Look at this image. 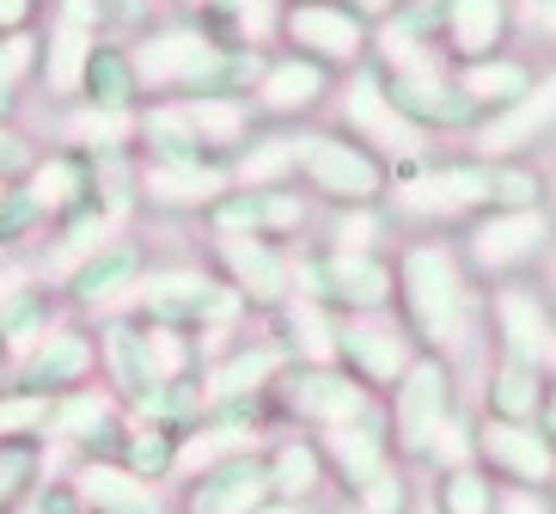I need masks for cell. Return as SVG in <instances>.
Wrapping results in <instances>:
<instances>
[{"label": "cell", "mask_w": 556, "mask_h": 514, "mask_svg": "<svg viewBox=\"0 0 556 514\" xmlns=\"http://www.w3.org/2000/svg\"><path fill=\"white\" fill-rule=\"evenodd\" d=\"M397 300L392 318L409 331V343L422 355H441L458 367V380L483 367V288L471 283V269L458 258L453 239L441 233H409L392 251Z\"/></svg>", "instance_id": "1"}, {"label": "cell", "mask_w": 556, "mask_h": 514, "mask_svg": "<svg viewBox=\"0 0 556 514\" xmlns=\"http://www.w3.org/2000/svg\"><path fill=\"white\" fill-rule=\"evenodd\" d=\"M123 313H135L141 325H160V331L197 337L202 362H208L214 349H227L239 337V325H245L239 294L202 264H148V276H141V288L129 294Z\"/></svg>", "instance_id": "2"}, {"label": "cell", "mask_w": 556, "mask_h": 514, "mask_svg": "<svg viewBox=\"0 0 556 514\" xmlns=\"http://www.w3.org/2000/svg\"><path fill=\"white\" fill-rule=\"evenodd\" d=\"M495 197V166L490 160H477V153H428L416 166L392 172V190H386V215L392 227H465L490 209Z\"/></svg>", "instance_id": "3"}, {"label": "cell", "mask_w": 556, "mask_h": 514, "mask_svg": "<svg viewBox=\"0 0 556 514\" xmlns=\"http://www.w3.org/2000/svg\"><path fill=\"white\" fill-rule=\"evenodd\" d=\"M458 258L471 269L477 288L495 283H526L532 269H544L556 258V221L551 209H483L477 221L458 227Z\"/></svg>", "instance_id": "4"}, {"label": "cell", "mask_w": 556, "mask_h": 514, "mask_svg": "<svg viewBox=\"0 0 556 514\" xmlns=\"http://www.w3.org/2000/svg\"><path fill=\"white\" fill-rule=\"evenodd\" d=\"M330 104H337V123H330V129H343L349 141L374 148L392 172H404V166H416V160L434 153V141H428L409 116H397V104L386 99V80H379L374 62L349 67L343 80H337V99Z\"/></svg>", "instance_id": "5"}, {"label": "cell", "mask_w": 556, "mask_h": 514, "mask_svg": "<svg viewBox=\"0 0 556 514\" xmlns=\"http://www.w3.org/2000/svg\"><path fill=\"white\" fill-rule=\"evenodd\" d=\"M465 411V380H458V367L441 362V355H416L404 367V380L386 392V429H392V453L416 472L422 448L434 441L446 416Z\"/></svg>", "instance_id": "6"}, {"label": "cell", "mask_w": 556, "mask_h": 514, "mask_svg": "<svg viewBox=\"0 0 556 514\" xmlns=\"http://www.w3.org/2000/svg\"><path fill=\"white\" fill-rule=\"evenodd\" d=\"M300 190L318 209H379L392 190V166L374 148L349 141L343 129H312L306 160H300Z\"/></svg>", "instance_id": "7"}, {"label": "cell", "mask_w": 556, "mask_h": 514, "mask_svg": "<svg viewBox=\"0 0 556 514\" xmlns=\"http://www.w3.org/2000/svg\"><path fill=\"white\" fill-rule=\"evenodd\" d=\"M148 239L141 233H111L99 251H86L80 264L67 269L62 283H55V294H62L67 318H86V325H99V318L123 313L129 306V294L141 288V276H148Z\"/></svg>", "instance_id": "8"}, {"label": "cell", "mask_w": 556, "mask_h": 514, "mask_svg": "<svg viewBox=\"0 0 556 514\" xmlns=\"http://www.w3.org/2000/svg\"><path fill=\"white\" fill-rule=\"evenodd\" d=\"M379 411V392H367L361 380H349L337 362L325 367H288L269 392V423L276 429H306L325 435L337 423H355V416Z\"/></svg>", "instance_id": "9"}, {"label": "cell", "mask_w": 556, "mask_h": 514, "mask_svg": "<svg viewBox=\"0 0 556 514\" xmlns=\"http://www.w3.org/2000/svg\"><path fill=\"white\" fill-rule=\"evenodd\" d=\"M483 337H490V355H502V362L556 374V318L539 276L483 288Z\"/></svg>", "instance_id": "10"}, {"label": "cell", "mask_w": 556, "mask_h": 514, "mask_svg": "<svg viewBox=\"0 0 556 514\" xmlns=\"http://www.w3.org/2000/svg\"><path fill=\"white\" fill-rule=\"evenodd\" d=\"M276 50L312 55L330 74H349V67L367 62L374 50V25L349 7V0H288L276 25Z\"/></svg>", "instance_id": "11"}, {"label": "cell", "mask_w": 556, "mask_h": 514, "mask_svg": "<svg viewBox=\"0 0 556 514\" xmlns=\"http://www.w3.org/2000/svg\"><path fill=\"white\" fill-rule=\"evenodd\" d=\"M208 269L239 294L245 313H276L281 300H294V251L257 233H208Z\"/></svg>", "instance_id": "12"}, {"label": "cell", "mask_w": 556, "mask_h": 514, "mask_svg": "<svg viewBox=\"0 0 556 514\" xmlns=\"http://www.w3.org/2000/svg\"><path fill=\"white\" fill-rule=\"evenodd\" d=\"M123 429H129V411L104 392L99 380L80 386V392H62L50 399V423H43V448L55 460H116L123 448Z\"/></svg>", "instance_id": "13"}, {"label": "cell", "mask_w": 556, "mask_h": 514, "mask_svg": "<svg viewBox=\"0 0 556 514\" xmlns=\"http://www.w3.org/2000/svg\"><path fill=\"white\" fill-rule=\"evenodd\" d=\"M99 380V337L86 318H62L50 337H37L25 355L13 362L7 386L31 392V399H62V392H80V386Z\"/></svg>", "instance_id": "14"}, {"label": "cell", "mask_w": 556, "mask_h": 514, "mask_svg": "<svg viewBox=\"0 0 556 514\" xmlns=\"http://www.w3.org/2000/svg\"><path fill=\"white\" fill-rule=\"evenodd\" d=\"M337 80H343V74L318 67L312 55L269 50V55H263V67H257V86H251V111H257L263 123L312 129V116L337 99Z\"/></svg>", "instance_id": "15"}, {"label": "cell", "mask_w": 556, "mask_h": 514, "mask_svg": "<svg viewBox=\"0 0 556 514\" xmlns=\"http://www.w3.org/2000/svg\"><path fill=\"white\" fill-rule=\"evenodd\" d=\"M551 135H556V62L539 67L532 92H520V99L507 104V111L477 116V129L465 135V141H471L477 160L507 166V160H532V153L551 141Z\"/></svg>", "instance_id": "16"}, {"label": "cell", "mask_w": 556, "mask_h": 514, "mask_svg": "<svg viewBox=\"0 0 556 514\" xmlns=\"http://www.w3.org/2000/svg\"><path fill=\"white\" fill-rule=\"evenodd\" d=\"M422 349L409 343V331L397 325L392 313H374V318H337V367L349 380H361L367 392H392L404 380V367L416 362Z\"/></svg>", "instance_id": "17"}, {"label": "cell", "mask_w": 556, "mask_h": 514, "mask_svg": "<svg viewBox=\"0 0 556 514\" xmlns=\"http://www.w3.org/2000/svg\"><path fill=\"white\" fill-rule=\"evenodd\" d=\"M232 190V172L214 160H135V197L148 215H208Z\"/></svg>", "instance_id": "18"}, {"label": "cell", "mask_w": 556, "mask_h": 514, "mask_svg": "<svg viewBox=\"0 0 556 514\" xmlns=\"http://www.w3.org/2000/svg\"><path fill=\"white\" fill-rule=\"evenodd\" d=\"M269 502V465L257 453H232L172 484V514H251Z\"/></svg>", "instance_id": "19"}, {"label": "cell", "mask_w": 556, "mask_h": 514, "mask_svg": "<svg viewBox=\"0 0 556 514\" xmlns=\"http://www.w3.org/2000/svg\"><path fill=\"white\" fill-rule=\"evenodd\" d=\"M386 80V99L397 104V116H409L416 129L434 141V135H471L477 129V111L465 104L453 67L446 62H428V67H404V74H379Z\"/></svg>", "instance_id": "20"}, {"label": "cell", "mask_w": 556, "mask_h": 514, "mask_svg": "<svg viewBox=\"0 0 556 514\" xmlns=\"http://www.w3.org/2000/svg\"><path fill=\"white\" fill-rule=\"evenodd\" d=\"M477 465L514 490H556V441L539 423H483L477 416Z\"/></svg>", "instance_id": "21"}, {"label": "cell", "mask_w": 556, "mask_h": 514, "mask_svg": "<svg viewBox=\"0 0 556 514\" xmlns=\"http://www.w3.org/2000/svg\"><path fill=\"white\" fill-rule=\"evenodd\" d=\"M92 337H99V386L123 404V411H135V404L160 386L153 325H141V318H129V313H111V318L92 325Z\"/></svg>", "instance_id": "22"}, {"label": "cell", "mask_w": 556, "mask_h": 514, "mask_svg": "<svg viewBox=\"0 0 556 514\" xmlns=\"http://www.w3.org/2000/svg\"><path fill=\"white\" fill-rule=\"evenodd\" d=\"M288 374V355L276 349V337H232L227 349H214L202 362V380H208V404H269L276 380Z\"/></svg>", "instance_id": "23"}, {"label": "cell", "mask_w": 556, "mask_h": 514, "mask_svg": "<svg viewBox=\"0 0 556 514\" xmlns=\"http://www.w3.org/2000/svg\"><path fill=\"white\" fill-rule=\"evenodd\" d=\"M318 453H325V465H330V490H337V497H361L379 472H392L397 453H392V429H386V399H379V411L325 429L318 435Z\"/></svg>", "instance_id": "24"}, {"label": "cell", "mask_w": 556, "mask_h": 514, "mask_svg": "<svg viewBox=\"0 0 556 514\" xmlns=\"http://www.w3.org/2000/svg\"><path fill=\"white\" fill-rule=\"evenodd\" d=\"M202 43H208V32H202L190 13L153 18L148 32L129 43L135 80H141V104H148V99H172V92H178V80L190 74V62L202 55Z\"/></svg>", "instance_id": "25"}, {"label": "cell", "mask_w": 556, "mask_h": 514, "mask_svg": "<svg viewBox=\"0 0 556 514\" xmlns=\"http://www.w3.org/2000/svg\"><path fill=\"white\" fill-rule=\"evenodd\" d=\"M62 478L80 514H172V490L135 478L123 460H74Z\"/></svg>", "instance_id": "26"}, {"label": "cell", "mask_w": 556, "mask_h": 514, "mask_svg": "<svg viewBox=\"0 0 556 514\" xmlns=\"http://www.w3.org/2000/svg\"><path fill=\"white\" fill-rule=\"evenodd\" d=\"M263 465H269V497L276 502H300V509H325V502H337V490H330V465H325V453H318V435L269 429V441H263Z\"/></svg>", "instance_id": "27"}, {"label": "cell", "mask_w": 556, "mask_h": 514, "mask_svg": "<svg viewBox=\"0 0 556 514\" xmlns=\"http://www.w3.org/2000/svg\"><path fill=\"white\" fill-rule=\"evenodd\" d=\"M62 318H67V306H62V294H55V283H43L37 269L7 264V276H0V343L13 349V362L37 343V337H50Z\"/></svg>", "instance_id": "28"}, {"label": "cell", "mask_w": 556, "mask_h": 514, "mask_svg": "<svg viewBox=\"0 0 556 514\" xmlns=\"http://www.w3.org/2000/svg\"><path fill=\"white\" fill-rule=\"evenodd\" d=\"M434 7H441L446 67L483 62V55L507 50V37H514V0H434Z\"/></svg>", "instance_id": "29"}, {"label": "cell", "mask_w": 556, "mask_h": 514, "mask_svg": "<svg viewBox=\"0 0 556 514\" xmlns=\"http://www.w3.org/2000/svg\"><path fill=\"white\" fill-rule=\"evenodd\" d=\"M25 197L37 202V215H43V227H55L62 215H74L80 202H92V190H99V166L86 160V153L74 148H37L31 172H25Z\"/></svg>", "instance_id": "30"}, {"label": "cell", "mask_w": 556, "mask_h": 514, "mask_svg": "<svg viewBox=\"0 0 556 514\" xmlns=\"http://www.w3.org/2000/svg\"><path fill=\"white\" fill-rule=\"evenodd\" d=\"M471 386H477V411L471 416H483V423H539L551 374H539V367H526V362L483 355V367L471 374Z\"/></svg>", "instance_id": "31"}, {"label": "cell", "mask_w": 556, "mask_h": 514, "mask_svg": "<svg viewBox=\"0 0 556 514\" xmlns=\"http://www.w3.org/2000/svg\"><path fill=\"white\" fill-rule=\"evenodd\" d=\"M312 129H288V123H263L245 141V153L232 160V190H263V184H300V160H306Z\"/></svg>", "instance_id": "32"}, {"label": "cell", "mask_w": 556, "mask_h": 514, "mask_svg": "<svg viewBox=\"0 0 556 514\" xmlns=\"http://www.w3.org/2000/svg\"><path fill=\"white\" fill-rule=\"evenodd\" d=\"M269 337L288 355V367H325L337 362V313L318 306V300H281L269 313Z\"/></svg>", "instance_id": "33"}, {"label": "cell", "mask_w": 556, "mask_h": 514, "mask_svg": "<svg viewBox=\"0 0 556 514\" xmlns=\"http://www.w3.org/2000/svg\"><path fill=\"white\" fill-rule=\"evenodd\" d=\"M453 80H458V92H465V104H471L477 116H490V111H507L520 92H532L539 62L520 55V50H495V55H483V62L453 67Z\"/></svg>", "instance_id": "34"}, {"label": "cell", "mask_w": 556, "mask_h": 514, "mask_svg": "<svg viewBox=\"0 0 556 514\" xmlns=\"http://www.w3.org/2000/svg\"><path fill=\"white\" fill-rule=\"evenodd\" d=\"M135 160H208L184 99H148L135 111Z\"/></svg>", "instance_id": "35"}, {"label": "cell", "mask_w": 556, "mask_h": 514, "mask_svg": "<svg viewBox=\"0 0 556 514\" xmlns=\"http://www.w3.org/2000/svg\"><path fill=\"white\" fill-rule=\"evenodd\" d=\"M74 104H92V111H141V80H135V55L129 43H92L80 67V99Z\"/></svg>", "instance_id": "36"}, {"label": "cell", "mask_w": 556, "mask_h": 514, "mask_svg": "<svg viewBox=\"0 0 556 514\" xmlns=\"http://www.w3.org/2000/svg\"><path fill=\"white\" fill-rule=\"evenodd\" d=\"M184 111L197 123L208 160H220V166H232L245 153V141L263 129V116L251 111V99H184Z\"/></svg>", "instance_id": "37"}, {"label": "cell", "mask_w": 556, "mask_h": 514, "mask_svg": "<svg viewBox=\"0 0 556 514\" xmlns=\"http://www.w3.org/2000/svg\"><path fill=\"white\" fill-rule=\"evenodd\" d=\"M129 416H141V423H153V429H165V435H178L184 441V435L208 416V380H202V367H184V374L160 380Z\"/></svg>", "instance_id": "38"}, {"label": "cell", "mask_w": 556, "mask_h": 514, "mask_svg": "<svg viewBox=\"0 0 556 514\" xmlns=\"http://www.w3.org/2000/svg\"><path fill=\"white\" fill-rule=\"evenodd\" d=\"M62 148L86 153V160H116V153H135V111H92V104H67Z\"/></svg>", "instance_id": "39"}, {"label": "cell", "mask_w": 556, "mask_h": 514, "mask_svg": "<svg viewBox=\"0 0 556 514\" xmlns=\"http://www.w3.org/2000/svg\"><path fill=\"white\" fill-rule=\"evenodd\" d=\"M99 37H80V32H62V25H43V55H37V92L55 104H74L80 99V67L92 55Z\"/></svg>", "instance_id": "40"}, {"label": "cell", "mask_w": 556, "mask_h": 514, "mask_svg": "<svg viewBox=\"0 0 556 514\" xmlns=\"http://www.w3.org/2000/svg\"><path fill=\"white\" fill-rule=\"evenodd\" d=\"M55 478V453L43 441H0V514H25Z\"/></svg>", "instance_id": "41"}, {"label": "cell", "mask_w": 556, "mask_h": 514, "mask_svg": "<svg viewBox=\"0 0 556 514\" xmlns=\"http://www.w3.org/2000/svg\"><path fill=\"white\" fill-rule=\"evenodd\" d=\"M495 490L502 484L483 472V465H453V472H428L422 478V497L434 514H495Z\"/></svg>", "instance_id": "42"}, {"label": "cell", "mask_w": 556, "mask_h": 514, "mask_svg": "<svg viewBox=\"0 0 556 514\" xmlns=\"http://www.w3.org/2000/svg\"><path fill=\"white\" fill-rule=\"evenodd\" d=\"M178 435H165L153 429V423H141V416H129V429H123V448H116V460L129 465L135 478H148V484H178Z\"/></svg>", "instance_id": "43"}, {"label": "cell", "mask_w": 556, "mask_h": 514, "mask_svg": "<svg viewBox=\"0 0 556 514\" xmlns=\"http://www.w3.org/2000/svg\"><path fill=\"white\" fill-rule=\"evenodd\" d=\"M312 239L325 251H386L392 215H386V202H379V209H325Z\"/></svg>", "instance_id": "44"}, {"label": "cell", "mask_w": 556, "mask_h": 514, "mask_svg": "<svg viewBox=\"0 0 556 514\" xmlns=\"http://www.w3.org/2000/svg\"><path fill=\"white\" fill-rule=\"evenodd\" d=\"M471 460H477V416L458 411V416H446L441 429H434V441L422 448L416 478H428V472H453V465H471Z\"/></svg>", "instance_id": "45"}, {"label": "cell", "mask_w": 556, "mask_h": 514, "mask_svg": "<svg viewBox=\"0 0 556 514\" xmlns=\"http://www.w3.org/2000/svg\"><path fill=\"white\" fill-rule=\"evenodd\" d=\"M43 233L50 227H43V215H37V202L25 197V184H7V190H0V258L13 264L18 251L37 246Z\"/></svg>", "instance_id": "46"}, {"label": "cell", "mask_w": 556, "mask_h": 514, "mask_svg": "<svg viewBox=\"0 0 556 514\" xmlns=\"http://www.w3.org/2000/svg\"><path fill=\"white\" fill-rule=\"evenodd\" d=\"M349 502H355L361 514H409L416 502H422V478H416V472L397 460L392 472H379V478L367 484L361 497H349Z\"/></svg>", "instance_id": "47"}, {"label": "cell", "mask_w": 556, "mask_h": 514, "mask_svg": "<svg viewBox=\"0 0 556 514\" xmlns=\"http://www.w3.org/2000/svg\"><path fill=\"white\" fill-rule=\"evenodd\" d=\"M43 423H50V399L0 386V441H43Z\"/></svg>", "instance_id": "48"}, {"label": "cell", "mask_w": 556, "mask_h": 514, "mask_svg": "<svg viewBox=\"0 0 556 514\" xmlns=\"http://www.w3.org/2000/svg\"><path fill=\"white\" fill-rule=\"evenodd\" d=\"M539 202H544V178L532 172V160H507V166H495L490 209H539Z\"/></svg>", "instance_id": "49"}, {"label": "cell", "mask_w": 556, "mask_h": 514, "mask_svg": "<svg viewBox=\"0 0 556 514\" xmlns=\"http://www.w3.org/2000/svg\"><path fill=\"white\" fill-rule=\"evenodd\" d=\"M31 160H37V141L18 123H0V178L7 184H18L25 172H31Z\"/></svg>", "instance_id": "50"}, {"label": "cell", "mask_w": 556, "mask_h": 514, "mask_svg": "<svg viewBox=\"0 0 556 514\" xmlns=\"http://www.w3.org/2000/svg\"><path fill=\"white\" fill-rule=\"evenodd\" d=\"M495 514H556V490H514V484H502Z\"/></svg>", "instance_id": "51"}, {"label": "cell", "mask_w": 556, "mask_h": 514, "mask_svg": "<svg viewBox=\"0 0 556 514\" xmlns=\"http://www.w3.org/2000/svg\"><path fill=\"white\" fill-rule=\"evenodd\" d=\"M50 13V0H0V37H18V32H37Z\"/></svg>", "instance_id": "52"}, {"label": "cell", "mask_w": 556, "mask_h": 514, "mask_svg": "<svg viewBox=\"0 0 556 514\" xmlns=\"http://www.w3.org/2000/svg\"><path fill=\"white\" fill-rule=\"evenodd\" d=\"M349 7H355V13L367 18V25H386V18H392L397 7H404V0H349Z\"/></svg>", "instance_id": "53"}, {"label": "cell", "mask_w": 556, "mask_h": 514, "mask_svg": "<svg viewBox=\"0 0 556 514\" xmlns=\"http://www.w3.org/2000/svg\"><path fill=\"white\" fill-rule=\"evenodd\" d=\"M539 429L556 441V374H551V386H544V411H539Z\"/></svg>", "instance_id": "54"}, {"label": "cell", "mask_w": 556, "mask_h": 514, "mask_svg": "<svg viewBox=\"0 0 556 514\" xmlns=\"http://www.w3.org/2000/svg\"><path fill=\"white\" fill-rule=\"evenodd\" d=\"M251 514H318V509H300V502H276V497H269L263 509H251Z\"/></svg>", "instance_id": "55"}, {"label": "cell", "mask_w": 556, "mask_h": 514, "mask_svg": "<svg viewBox=\"0 0 556 514\" xmlns=\"http://www.w3.org/2000/svg\"><path fill=\"white\" fill-rule=\"evenodd\" d=\"M318 514H361V509H355V502H349V497H337V502H325V509H318Z\"/></svg>", "instance_id": "56"}, {"label": "cell", "mask_w": 556, "mask_h": 514, "mask_svg": "<svg viewBox=\"0 0 556 514\" xmlns=\"http://www.w3.org/2000/svg\"><path fill=\"white\" fill-rule=\"evenodd\" d=\"M7 374H13V349L0 343V386H7Z\"/></svg>", "instance_id": "57"}, {"label": "cell", "mask_w": 556, "mask_h": 514, "mask_svg": "<svg viewBox=\"0 0 556 514\" xmlns=\"http://www.w3.org/2000/svg\"><path fill=\"white\" fill-rule=\"evenodd\" d=\"M544 209H551V221H556V178H544Z\"/></svg>", "instance_id": "58"}, {"label": "cell", "mask_w": 556, "mask_h": 514, "mask_svg": "<svg viewBox=\"0 0 556 514\" xmlns=\"http://www.w3.org/2000/svg\"><path fill=\"white\" fill-rule=\"evenodd\" d=\"M544 300H551V318H556V269H551V283H544Z\"/></svg>", "instance_id": "59"}, {"label": "cell", "mask_w": 556, "mask_h": 514, "mask_svg": "<svg viewBox=\"0 0 556 514\" xmlns=\"http://www.w3.org/2000/svg\"><path fill=\"white\" fill-rule=\"evenodd\" d=\"M0 276H7V258H0Z\"/></svg>", "instance_id": "60"}, {"label": "cell", "mask_w": 556, "mask_h": 514, "mask_svg": "<svg viewBox=\"0 0 556 514\" xmlns=\"http://www.w3.org/2000/svg\"><path fill=\"white\" fill-rule=\"evenodd\" d=\"M0 190H7V178H0Z\"/></svg>", "instance_id": "61"}]
</instances>
